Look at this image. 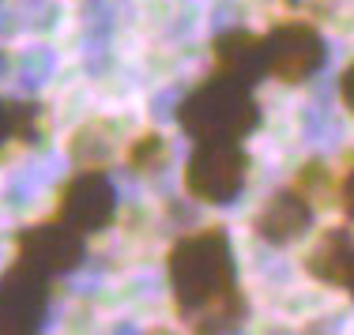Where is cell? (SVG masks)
Instances as JSON below:
<instances>
[{"mask_svg":"<svg viewBox=\"0 0 354 335\" xmlns=\"http://www.w3.org/2000/svg\"><path fill=\"white\" fill-rule=\"evenodd\" d=\"M181 181L196 204H212V207L234 204L249 181L245 140H196Z\"/></svg>","mask_w":354,"mask_h":335,"instance_id":"3957f363","label":"cell"},{"mask_svg":"<svg viewBox=\"0 0 354 335\" xmlns=\"http://www.w3.org/2000/svg\"><path fill=\"white\" fill-rule=\"evenodd\" d=\"M121 158L132 173H158L166 162H170V144H166L162 132L147 128L140 136H132L129 144L121 147Z\"/></svg>","mask_w":354,"mask_h":335,"instance_id":"4fadbf2b","label":"cell"},{"mask_svg":"<svg viewBox=\"0 0 354 335\" xmlns=\"http://www.w3.org/2000/svg\"><path fill=\"white\" fill-rule=\"evenodd\" d=\"M313 215H317V207L309 204L306 192H298L294 185H283L257 207V215H252V233H257L264 245L286 249V245H294V241H301L309 233Z\"/></svg>","mask_w":354,"mask_h":335,"instance_id":"ba28073f","label":"cell"},{"mask_svg":"<svg viewBox=\"0 0 354 335\" xmlns=\"http://www.w3.org/2000/svg\"><path fill=\"white\" fill-rule=\"evenodd\" d=\"M53 219L68 222L83 238H95L117 219V189L106 170H75L53 196Z\"/></svg>","mask_w":354,"mask_h":335,"instance_id":"8992f818","label":"cell"},{"mask_svg":"<svg viewBox=\"0 0 354 335\" xmlns=\"http://www.w3.org/2000/svg\"><path fill=\"white\" fill-rule=\"evenodd\" d=\"M83 256H87V238L53 215L15 230L12 238V260L27 264L30 271L46 275V279H61V275L75 271Z\"/></svg>","mask_w":354,"mask_h":335,"instance_id":"5b68a950","label":"cell"},{"mask_svg":"<svg viewBox=\"0 0 354 335\" xmlns=\"http://www.w3.org/2000/svg\"><path fill=\"white\" fill-rule=\"evenodd\" d=\"M174 316L189 332H234L249 316L238 283V260L223 226L189 230L166 253Z\"/></svg>","mask_w":354,"mask_h":335,"instance_id":"6da1fadb","label":"cell"},{"mask_svg":"<svg viewBox=\"0 0 354 335\" xmlns=\"http://www.w3.org/2000/svg\"><path fill=\"white\" fill-rule=\"evenodd\" d=\"M290 185L298 189V192H306L313 207H324V204H332V200H335L339 178H335V173L328 170L324 162H320V158H309V162H301V166H298V173H294Z\"/></svg>","mask_w":354,"mask_h":335,"instance_id":"5bb4252c","label":"cell"},{"mask_svg":"<svg viewBox=\"0 0 354 335\" xmlns=\"http://www.w3.org/2000/svg\"><path fill=\"white\" fill-rule=\"evenodd\" d=\"M339 98H343V106H347V113L354 117V61L339 75Z\"/></svg>","mask_w":354,"mask_h":335,"instance_id":"2e32d148","label":"cell"},{"mask_svg":"<svg viewBox=\"0 0 354 335\" xmlns=\"http://www.w3.org/2000/svg\"><path fill=\"white\" fill-rule=\"evenodd\" d=\"M339 290H347V294L354 298V260H351V267H347V279H343V287Z\"/></svg>","mask_w":354,"mask_h":335,"instance_id":"e0dca14e","label":"cell"},{"mask_svg":"<svg viewBox=\"0 0 354 335\" xmlns=\"http://www.w3.org/2000/svg\"><path fill=\"white\" fill-rule=\"evenodd\" d=\"M212 68L238 75L257 87L264 79V35H252V30H223L212 41Z\"/></svg>","mask_w":354,"mask_h":335,"instance_id":"9c48e42d","label":"cell"},{"mask_svg":"<svg viewBox=\"0 0 354 335\" xmlns=\"http://www.w3.org/2000/svg\"><path fill=\"white\" fill-rule=\"evenodd\" d=\"M335 204L343 207V215H347V222L354 226V166L347 173H339V189H335Z\"/></svg>","mask_w":354,"mask_h":335,"instance_id":"9a60e30c","label":"cell"},{"mask_svg":"<svg viewBox=\"0 0 354 335\" xmlns=\"http://www.w3.org/2000/svg\"><path fill=\"white\" fill-rule=\"evenodd\" d=\"M46 136V110L38 102H8L0 98V158L12 151L35 147Z\"/></svg>","mask_w":354,"mask_h":335,"instance_id":"8fae6325","label":"cell"},{"mask_svg":"<svg viewBox=\"0 0 354 335\" xmlns=\"http://www.w3.org/2000/svg\"><path fill=\"white\" fill-rule=\"evenodd\" d=\"M354 260V238L351 230H343V226H332V230H320L317 241L309 245L306 260H301V267H306L309 279L324 283V287H343V279H347V267Z\"/></svg>","mask_w":354,"mask_h":335,"instance_id":"30bf717a","label":"cell"},{"mask_svg":"<svg viewBox=\"0 0 354 335\" xmlns=\"http://www.w3.org/2000/svg\"><path fill=\"white\" fill-rule=\"evenodd\" d=\"M68 155L75 170H106L117 158V121H106V117L83 121L68 140Z\"/></svg>","mask_w":354,"mask_h":335,"instance_id":"7c38bea8","label":"cell"},{"mask_svg":"<svg viewBox=\"0 0 354 335\" xmlns=\"http://www.w3.org/2000/svg\"><path fill=\"white\" fill-rule=\"evenodd\" d=\"M53 279L12 260L0 271V335H30L41 328Z\"/></svg>","mask_w":354,"mask_h":335,"instance_id":"52a82bcc","label":"cell"},{"mask_svg":"<svg viewBox=\"0 0 354 335\" xmlns=\"http://www.w3.org/2000/svg\"><path fill=\"white\" fill-rule=\"evenodd\" d=\"M264 113L252 95V83L226 72H207L177 106L181 132L196 140H249L260 128Z\"/></svg>","mask_w":354,"mask_h":335,"instance_id":"7a4b0ae2","label":"cell"},{"mask_svg":"<svg viewBox=\"0 0 354 335\" xmlns=\"http://www.w3.org/2000/svg\"><path fill=\"white\" fill-rule=\"evenodd\" d=\"M324 35L306 19H279L264 30V75L286 87L313 79L324 68Z\"/></svg>","mask_w":354,"mask_h":335,"instance_id":"277c9868","label":"cell"}]
</instances>
